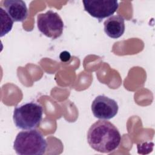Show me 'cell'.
Wrapping results in <instances>:
<instances>
[{"instance_id": "obj_6", "label": "cell", "mask_w": 155, "mask_h": 155, "mask_svg": "<svg viewBox=\"0 0 155 155\" xmlns=\"http://www.w3.org/2000/svg\"><path fill=\"white\" fill-rule=\"evenodd\" d=\"M119 107L116 101L104 95L97 96L91 104L94 116L99 119L108 120L117 113Z\"/></svg>"}, {"instance_id": "obj_4", "label": "cell", "mask_w": 155, "mask_h": 155, "mask_svg": "<svg viewBox=\"0 0 155 155\" xmlns=\"http://www.w3.org/2000/svg\"><path fill=\"white\" fill-rule=\"evenodd\" d=\"M37 26L43 35L55 39L62 35L64 22L56 12L50 10L44 13L38 15Z\"/></svg>"}, {"instance_id": "obj_10", "label": "cell", "mask_w": 155, "mask_h": 155, "mask_svg": "<svg viewBox=\"0 0 155 155\" xmlns=\"http://www.w3.org/2000/svg\"><path fill=\"white\" fill-rule=\"evenodd\" d=\"M59 58L62 61L67 62L70 60L71 56H70V54L69 52H68L67 51H64L61 53Z\"/></svg>"}, {"instance_id": "obj_8", "label": "cell", "mask_w": 155, "mask_h": 155, "mask_svg": "<svg viewBox=\"0 0 155 155\" xmlns=\"http://www.w3.org/2000/svg\"><path fill=\"white\" fill-rule=\"evenodd\" d=\"M104 31L113 39L120 38L125 31L124 19L120 15H114L108 18L104 23Z\"/></svg>"}, {"instance_id": "obj_1", "label": "cell", "mask_w": 155, "mask_h": 155, "mask_svg": "<svg viewBox=\"0 0 155 155\" xmlns=\"http://www.w3.org/2000/svg\"><path fill=\"white\" fill-rule=\"evenodd\" d=\"M87 141L95 151L110 153L116 150L121 141V136L116 127L102 119L94 122L88 129Z\"/></svg>"}, {"instance_id": "obj_3", "label": "cell", "mask_w": 155, "mask_h": 155, "mask_svg": "<svg viewBox=\"0 0 155 155\" xmlns=\"http://www.w3.org/2000/svg\"><path fill=\"white\" fill-rule=\"evenodd\" d=\"M43 108L33 102L17 107L13 111V119L16 127L22 130H31L39 127L42 119Z\"/></svg>"}, {"instance_id": "obj_5", "label": "cell", "mask_w": 155, "mask_h": 155, "mask_svg": "<svg viewBox=\"0 0 155 155\" xmlns=\"http://www.w3.org/2000/svg\"><path fill=\"white\" fill-rule=\"evenodd\" d=\"M82 2L85 10L98 19L111 16L119 7L118 2L116 0H84Z\"/></svg>"}, {"instance_id": "obj_2", "label": "cell", "mask_w": 155, "mask_h": 155, "mask_svg": "<svg viewBox=\"0 0 155 155\" xmlns=\"http://www.w3.org/2000/svg\"><path fill=\"white\" fill-rule=\"evenodd\" d=\"M47 143L42 134L35 129L18 133L13 148L19 155H42L47 150Z\"/></svg>"}, {"instance_id": "obj_7", "label": "cell", "mask_w": 155, "mask_h": 155, "mask_svg": "<svg viewBox=\"0 0 155 155\" xmlns=\"http://www.w3.org/2000/svg\"><path fill=\"white\" fill-rule=\"evenodd\" d=\"M3 6L15 22H23L28 16V9L23 1L5 0L3 1Z\"/></svg>"}, {"instance_id": "obj_9", "label": "cell", "mask_w": 155, "mask_h": 155, "mask_svg": "<svg viewBox=\"0 0 155 155\" xmlns=\"http://www.w3.org/2000/svg\"><path fill=\"white\" fill-rule=\"evenodd\" d=\"M1 17V37L7 34L13 27V21L11 17L8 15L6 11H5L2 7H0Z\"/></svg>"}]
</instances>
